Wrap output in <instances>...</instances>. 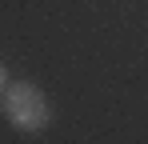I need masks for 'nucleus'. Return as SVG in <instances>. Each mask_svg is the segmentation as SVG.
<instances>
[{
  "mask_svg": "<svg viewBox=\"0 0 148 144\" xmlns=\"http://www.w3.org/2000/svg\"><path fill=\"white\" fill-rule=\"evenodd\" d=\"M0 116L16 132H40L52 120V104L32 80H16V84H4L0 92Z\"/></svg>",
  "mask_w": 148,
  "mask_h": 144,
  "instance_id": "f257e3e1",
  "label": "nucleus"
},
{
  "mask_svg": "<svg viewBox=\"0 0 148 144\" xmlns=\"http://www.w3.org/2000/svg\"><path fill=\"white\" fill-rule=\"evenodd\" d=\"M4 84H8V68H4V60H0V92H4Z\"/></svg>",
  "mask_w": 148,
  "mask_h": 144,
  "instance_id": "f03ea898",
  "label": "nucleus"
}]
</instances>
